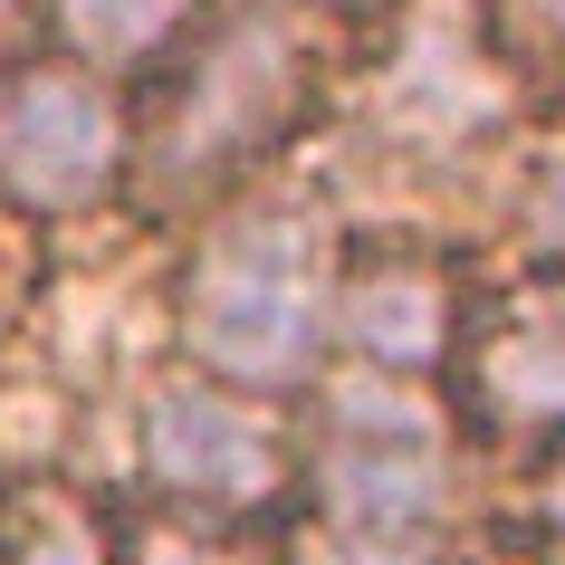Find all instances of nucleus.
I'll return each instance as SVG.
<instances>
[{
  "label": "nucleus",
  "instance_id": "7",
  "mask_svg": "<svg viewBox=\"0 0 565 565\" xmlns=\"http://www.w3.org/2000/svg\"><path fill=\"white\" fill-rule=\"evenodd\" d=\"M87 67H145L192 39V0H49Z\"/></svg>",
  "mask_w": 565,
  "mask_h": 565
},
{
  "label": "nucleus",
  "instance_id": "9",
  "mask_svg": "<svg viewBox=\"0 0 565 565\" xmlns=\"http://www.w3.org/2000/svg\"><path fill=\"white\" fill-rule=\"evenodd\" d=\"M317 565H441V527H327Z\"/></svg>",
  "mask_w": 565,
  "mask_h": 565
},
{
  "label": "nucleus",
  "instance_id": "4",
  "mask_svg": "<svg viewBox=\"0 0 565 565\" xmlns=\"http://www.w3.org/2000/svg\"><path fill=\"white\" fill-rule=\"evenodd\" d=\"M145 479L192 508H259L288 479V441H278V422L259 403L173 374L145 403Z\"/></svg>",
  "mask_w": 565,
  "mask_h": 565
},
{
  "label": "nucleus",
  "instance_id": "3",
  "mask_svg": "<svg viewBox=\"0 0 565 565\" xmlns=\"http://www.w3.org/2000/svg\"><path fill=\"white\" fill-rule=\"evenodd\" d=\"M125 163V116L87 67H10L0 77V192L20 211H87Z\"/></svg>",
  "mask_w": 565,
  "mask_h": 565
},
{
  "label": "nucleus",
  "instance_id": "5",
  "mask_svg": "<svg viewBox=\"0 0 565 565\" xmlns=\"http://www.w3.org/2000/svg\"><path fill=\"white\" fill-rule=\"evenodd\" d=\"M335 335L384 374H422L460 345V298L450 268H431L422 249H374L335 278Z\"/></svg>",
  "mask_w": 565,
  "mask_h": 565
},
{
  "label": "nucleus",
  "instance_id": "12",
  "mask_svg": "<svg viewBox=\"0 0 565 565\" xmlns=\"http://www.w3.org/2000/svg\"><path fill=\"white\" fill-rule=\"evenodd\" d=\"M508 30L536 49H565V0H508Z\"/></svg>",
  "mask_w": 565,
  "mask_h": 565
},
{
  "label": "nucleus",
  "instance_id": "1",
  "mask_svg": "<svg viewBox=\"0 0 565 565\" xmlns=\"http://www.w3.org/2000/svg\"><path fill=\"white\" fill-rule=\"evenodd\" d=\"M317 87V20L288 0H249L231 20H192L182 39V87L153 125V173L192 192V182H231L249 153H268L307 116Z\"/></svg>",
  "mask_w": 565,
  "mask_h": 565
},
{
  "label": "nucleus",
  "instance_id": "8",
  "mask_svg": "<svg viewBox=\"0 0 565 565\" xmlns=\"http://www.w3.org/2000/svg\"><path fill=\"white\" fill-rule=\"evenodd\" d=\"M0 565H106V546H96V527L67 499H39L30 527L10 536V556H0Z\"/></svg>",
  "mask_w": 565,
  "mask_h": 565
},
{
  "label": "nucleus",
  "instance_id": "13",
  "mask_svg": "<svg viewBox=\"0 0 565 565\" xmlns=\"http://www.w3.org/2000/svg\"><path fill=\"white\" fill-rule=\"evenodd\" d=\"M30 10H39V0H0V58H20V39H30Z\"/></svg>",
  "mask_w": 565,
  "mask_h": 565
},
{
  "label": "nucleus",
  "instance_id": "2",
  "mask_svg": "<svg viewBox=\"0 0 565 565\" xmlns=\"http://www.w3.org/2000/svg\"><path fill=\"white\" fill-rule=\"evenodd\" d=\"M182 345L231 384H298L327 345V259L298 211H239L182 268Z\"/></svg>",
  "mask_w": 565,
  "mask_h": 565
},
{
  "label": "nucleus",
  "instance_id": "11",
  "mask_svg": "<svg viewBox=\"0 0 565 565\" xmlns=\"http://www.w3.org/2000/svg\"><path fill=\"white\" fill-rule=\"evenodd\" d=\"M527 239L565 268V145L536 153V182H527Z\"/></svg>",
  "mask_w": 565,
  "mask_h": 565
},
{
  "label": "nucleus",
  "instance_id": "10",
  "mask_svg": "<svg viewBox=\"0 0 565 565\" xmlns=\"http://www.w3.org/2000/svg\"><path fill=\"white\" fill-rule=\"evenodd\" d=\"M135 565H268V556H259V546H239V536L153 527V536H135Z\"/></svg>",
  "mask_w": 565,
  "mask_h": 565
},
{
  "label": "nucleus",
  "instance_id": "6",
  "mask_svg": "<svg viewBox=\"0 0 565 565\" xmlns=\"http://www.w3.org/2000/svg\"><path fill=\"white\" fill-rule=\"evenodd\" d=\"M479 413L499 431H565V298L556 307H518L470 364Z\"/></svg>",
  "mask_w": 565,
  "mask_h": 565
},
{
  "label": "nucleus",
  "instance_id": "14",
  "mask_svg": "<svg viewBox=\"0 0 565 565\" xmlns=\"http://www.w3.org/2000/svg\"><path fill=\"white\" fill-rule=\"evenodd\" d=\"M327 10H374V0H327Z\"/></svg>",
  "mask_w": 565,
  "mask_h": 565
}]
</instances>
